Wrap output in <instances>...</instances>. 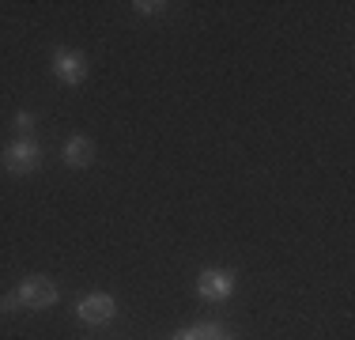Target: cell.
<instances>
[{
  "instance_id": "6da1fadb",
  "label": "cell",
  "mask_w": 355,
  "mask_h": 340,
  "mask_svg": "<svg viewBox=\"0 0 355 340\" xmlns=\"http://www.w3.org/2000/svg\"><path fill=\"white\" fill-rule=\"evenodd\" d=\"M38 144L35 140H19V144H8L4 148V167L12 170V174H31V170H38Z\"/></svg>"
},
{
  "instance_id": "7a4b0ae2",
  "label": "cell",
  "mask_w": 355,
  "mask_h": 340,
  "mask_svg": "<svg viewBox=\"0 0 355 340\" xmlns=\"http://www.w3.org/2000/svg\"><path fill=\"white\" fill-rule=\"evenodd\" d=\"M19 299H23V306H31V310H46V306L57 303V287L49 284L46 276H31V280H23Z\"/></svg>"
},
{
  "instance_id": "3957f363",
  "label": "cell",
  "mask_w": 355,
  "mask_h": 340,
  "mask_svg": "<svg viewBox=\"0 0 355 340\" xmlns=\"http://www.w3.org/2000/svg\"><path fill=\"white\" fill-rule=\"evenodd\" d=\"M197 291L205 295V299L219 303V299H227V295L234 291V276H231V272H223V269H205V272H200V280H197Z\"/></svg>"
},
{
  "instance_id": "277c9868",
  "label": "cell",
  "mask_w": 355,
  "mask_h": 340,
  "mask_svg": "<svg viewBox=\"0 0 355 340\" xmlns=\"http://www.w3.org/2000/svg\"><path fill=\"white\" fill-rule=\"evenodd\" d=\"M114 299L110 295H87V299H80V306H76V314H80L87 325H106L110 318H114Z\"/></svg>"
},
{
  "instance_id": "5b68a950",
  "label": "cell",
  "mask_w": 355,
  "mask_h": 340,
  "mask_svg": "<svg viewBox=\"0 0 355 340\" xmlns=\"http://www.w3.org/2000/svg\"><path fill=\"white\" fill-rule=\"evenodd\" d=\"M53 68H57V76H61V83H83V76H87L83 53H69V49H57Z\"/></svg>"
},
{
  "instance_id": "8992f818",
  "label": "cell",
  "mask_w": 355,
  "mask_h": 340,
  "mask_svg": "<svg viewBox=\"0 0 355 340\" xmlns=\"http://www.w3.org/2000/svg\"><path fill=\"white\" fill-rule=\"evenodd\" d=\"M64 159H69V167H87L95 159V148H91L87 136H72L69 148H64Z\"/></svg>"
},
{
  "instance_id": "52a82bcc",
  "label": "cell",
  "mask_w": 355,
  "mask_h": 340,
  "mask_svg": "<svg viewBox=\"0 0 355 340\" xmlns=\"http://www.w3.org/2000/svg\"><path fill=\"white\" fill-rule=\"evenodd\" d=\"M23 306V299H19V291H12V295H4V299H0V314H15Z\"/></svg>"
},
{
  "instance_id": "ba28073f",
  "label": "cell",
  "mask_w": 355,
  "mask_h": 340,
  "mask_svg": "<svg viewBox=\"0 0 355 340\" xmlns=\"http://www.w3.org/2000/svg\"><path fill=\"white\" fill-rule=\"evenodd\" d=\"M15 129H19L23 136H27L31 129H35V117H31V114H19V117H15Z\"/></svg>"
},
{
  "instance_id": "9c48e42d",
  "label": "cell",
  "mask_w": 355,
  "mask_h": 340,
  "mask_svg": "<svg viewBox=\"0 0 355 340\" xmlns=\"http://www.w3.org/2000/svg\"><path fill=\"white\" fill-rule=\"evenodd\" d=\"M137 8H140L144 15H159V12H163V8H166V4H159V0H155V4H148V0H140Z\"/></svg>"
},
{
  "instance_id": "30bf717a",
  "label": "cell",
  "mask_w": 355,
  "mask_h": 340,
  "mask_svg": "<svg viewBox=\"0 0 355 340\" xmlns=\"http://www.w3.org/2000/svg\"><path fill=\"white\" fill-rule=\"evenodd\" d=\"M174 340H200V333H197V329H185V333H178Z\"/></svg>"
},
{
  "instance_id": "8fae6325",
  "label": "cell",
  "mask_w": 355,
  "mask_h": 340,
  "mask_svg": "<svg viewBox=\"0 0 355 340\" xmlns=\"http://www.w3.org/2000/svg\"><path fill=\"white\" fill-rule=\"evenodd\" d=\"M223 340H231V337H223Z\"/></svg>"
}]
</instances>
